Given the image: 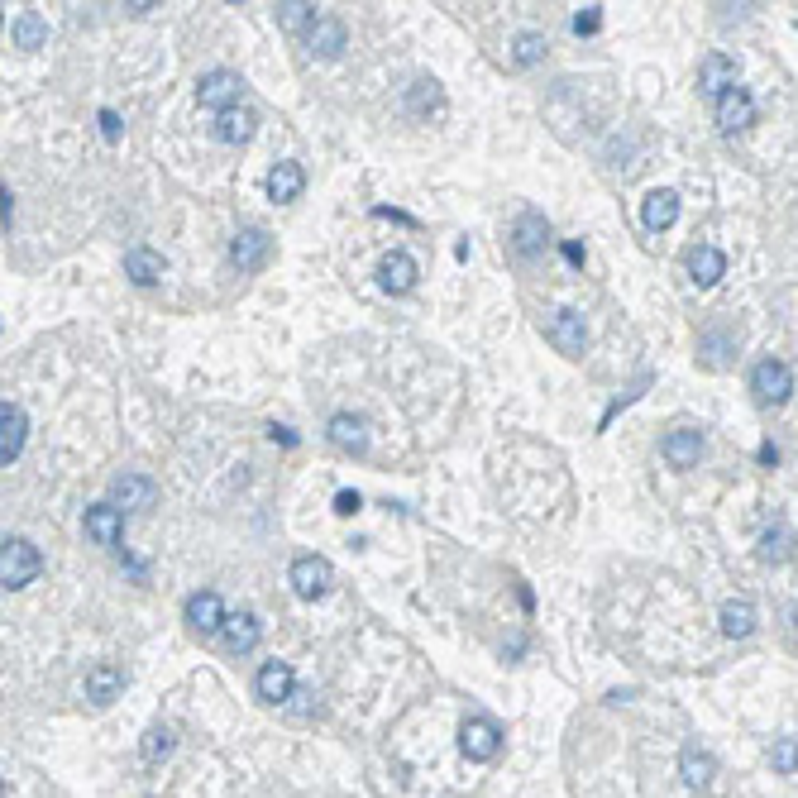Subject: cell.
Listing matches in <instances>:
<instances>
[{
	"instance_id": "cell-1",
	"label": "cell",
	"mask_w": 798,
	"mask_h": 798,
	"mask_svg": "<svg viewBox=\"0 0 798 798\" xmlns=\"http://www.w3.org/2000/svg\"><path fill=\"white\" fill-rule=\"evenodd\" d=\"M39 569H44V560H39V550H34L29 540H24V536H5V550H0V583H5L10 593L39 579Z\"/></svg>"
},
{
	"instance_id": "cell-2",
	"label": "cell",
	"mask_w": 798,
	"mask_h": 798,
	"mask_svg": "<svg viewBox=\"0 0 798 798\" xmlns=\"http://www.w3.org/2000/svg\"><path fill=\"white\" fill-rule=\"evenodd\" d=\"M196 96H201V106H206V110L225 115V110L244 106V82H239V72H225V67H216V72H206V77H201Z\"/></svg>"
},
{
	"instance_id": "cell-3",
	"label": "cell",
	"mask_w": 798,
	"mask_h": 798,
	"mask_svg": "<svg viewBox=\"0 0 798 798\" xmlns=\"http://www.w3.org/2000/svg\"><path fill=\"white\" fill-rule=\"evenodd\" d=\"M751 392H755V402H765V407L789 402V392H794V373H789V364H779V359H760L755 373H751Z\"/></svg>"
},
{
	"instance_id": "cell-4",
	"label": "cell",
	"mask_w": 798,
	"mask_h": 798,
	"mask_svg": "<svg viewBox=\"0 0 798 798\" xmlns=\"http://www.w3.org/2000/svg\"><path fill=\"white\" fill-rule=\"evenodd\" d=\"M545 340L560 349V354H569V359H579L583 345H588V330H583V316L579 311H569V306H560V311H550L545 316Z\"/></svg>"
},
{
	"instance_id": "cell-5",
	"label": "cell",
	"mask_w": 798,
	"mask_h": 798,
	"mask_svg": "<svg viewBox=\"0 0 798 798\" xmlns=\"http://www.w3.org/2000/svg\"><path fill=\"white\" fill-rule=\"evenodd\" d=\"M330 579H335V569H330V560H321V555H302V560L292 564V574H287L292 593L306 598V603L325 598V593H330Z\"/></svg>"
},
{
	"instance_id": "cell-6",
	"label": "cell",
	"mask_w": 798,
	"mask_h": 798,
	"mask_svg": "<svg viewBox=\"0 0 798 798\" xmlns=\"http://www.w3.org/2000/svg\"><path fill=\"white\" fill-rule=\"evenodd\" d=\"M268 254H273V239H268V230H259V225H249V230H239V235L230 239V259H235L239 273H259L263 263H268Z\"/></svg>"
},
{
	"instance_id": "cell-7",
	"label": "cell",
	"mask_w": 798,
	"mask_h": 798,
	"mask_svg": "<svg viewBox=\"0 0 798 798\" xmlns=\"http://www.w3.org/2000/svg\"><path fill=\"white\" fill-rule=\"evenodd\" d=\"M732 87H736V63L727 58V53H708V58L698 63V91H703L712 106H717V101H722Z\"/></svg>"
},
{
	"instance_id": "cell-8",
	"label": "cell",
	"mask_w": 798,
	"mask_h": 798,
	"mask_svg": "<svg viewBox=\"0 0 798 798\" xmlns=\"http://www.w3.org/2000/svg\"><path fill=\"white\" fill-rule=\"evenodd\" d=\"M459 746L469 760H493L497 746H502V732H497L493 717H469L464 727H459Z\"/></svg>"
},
{
	"instance_id": "cell-9",
	"label": "cell",
	"mask_w": 798,
	"mask_h": 798,
	"mask_svg": "<svg viewBox=\"0 0 798 798\" xmlns=\"http://www.w3.org/2000/svg\"><path fill=\"white\" fill-rule=\"evenodd\" d=\"M746 125H755V101L746 87H732L717 101V130L722 134H741Z\"/></svg>"
},
{
	"instance_id": "cell-10",
	"label": "cell",
	"mask_w": 798,
	"mask_h": 798,
	"mask_svg": "<svg viewBox=\"0 0 798 798\" xmlns=\"http://www.w3.org/2000/svg\"><path fill=\"white\" fill-rule=\"evenodd\" d=\"M187 622H192V631H201V636H216V631H225V603H220V593H192L187 598Z\"/></svg>"
},
{
	"instance_id": "cell-11",
	"label": "cell",
	"mask_w": 798,
	"mask_h": 798,
	"mask_svg": "<svg viewBox=\"0 0 798 798\" xmlns=\"http://www.w3.org/2000/svg\"><path fill=\"white\" fill-rule=\"evenodd\" d=\"M24 440H29V416H24V407L5 402V407H0V459H5V464L20 459Z\"/></svg>"
},
{
	"instance_id": "cell-12",
	"label": "cell",
	"mask_w": 798,
	"mask_h": 798,
	"mask_svg": "<svg viewBox=\"0 0 798 798\" xmlns=\"http://www.w3.org/2000/svg\"><path fill=\"white\" fill-rule=\"evenodd\" d=\"M292 689H297V674H292L287 660H268V665L259 669V698L263 703H287Z\"/></svg>"
},
{
	"instance_id": "cell-13",
	"label": "cell",
	"mask_w": 798,
	"mask_h": 798,
	"mask_svg": "<svg viewBox=\"0 0 798 798\" xmlns=\"http://www.w3.org/2000/svg\"><path fill=\"white\" fill-rule=\"evenodd\" d=\"M120 531H125V512L115 502H101V507H87V536L96 545H120Z\"/></svg>"
},
{
	"instance_id": "cell-14",
	"label": "cell",
	"mask_w": 798,
	"mask_h": 798,
	"mask_svg": "<svg viewBox=\"0 0 798 798\" xmlns=\"http://www.w3.org/2000/svg\"><path fill=\"white\" fill-rule=\"evenodd\" d=\"M679 775H684V784H689L693 794H708L712 775H717V760H712L708 751H698V746H684V755H679Z\"/></svg>"
},
{
	"instance_id": "cell-15",
	"label": "cell",
	"mask_w": 798,
	"mask_h": 798,
	"mask_svg": "<svg viewBox=\"0 0 798 798\" xmlns=\"http://www.w3.org/2000/svg\"><path fill=\"white\" fill-rule=\"evenodd\" d=\"M254 130H259V115H254L249 106H235V110H225V115H216V139H220V144H249Z\"/></svg>"
},
{
	"instance_id": "cell-16",
	"label": "cell",
	"mask_w": 798,
	"mask_h": 798,
	"mask_svg": "<svg viewBox=\"0 0 798 798\" xmlns=\"http://www.w3.org/2000/svg\"><path fill=\"white\" fill-rule=\"evenodd\" d=\"M306 44H311L316 58H340V53H345V24L335 20V15H321V20L311 24Z\"/></svg>"
},
{
	"instance_id": "cell-17",
	"label": "cell",
	"mask_w": 798,
	"mask_h": 798,
	"mask_svg": "<svg viewBox=\"0 0 798 798\" xmlns=\"http://www.w3.org/2000/svg\"><path fill=\"white\" fill-rule=\"evenodd\" d=\"M689 273L698 287H717V282L727 278V254L722 249H712V244H698L689 254Z\"/></svg>"
},
{
	"instance_id": "cell-18",
	"label": "cell",
	"mask_w": 798,
	"mask_h": 798,
	"mask_svg": "<svg viewBox=\"0 0 798 798\" xmlns=\"http://www.w3.org/2000/svg\"><path fill=\"white\" fill-rule=\"evenodd\" d=\"M120 689H125V674L115 665H91L87 669V698L96 703V708H110L115 698H120Z\"/></svg>"
},
{
	"instance_id": "cell-19",
	"label": "cell",
	"mask_w": 798,
	"mask_h": 798,
	"mask_svg": "<svg viewBox=\"0 0 798 798\" xmlns=\"http://www.w3.org/2000/svg\"><path fill=\"white\" fill-rule=\"evenodd\" d=\"M660 454L669 459V469H693L698 464V454H703V435L698 431H669Z\"/></svg>"
},
{
	"instance_id": "cell-20",
	"label": "cell",
	"mask_w": 798,
	"mask_h": 798,
	"mask_svg": "<svg viewBox=\"0 0 798 798\" xmlns=\"http://www.w3.org/2000/svg\"><path fill=\"white\" fill-rule=\"evenodd\" d=\"M545 239H550V225H545V216H536V211L517 216V225H512V244H517V254L536 259L540 249H545Z\"/></svg>"
},
{
	"instance_id": "cell-21",
	"label": "cell",
	"mask_w": 798,
	"mask_h": 798,
	"mask_svg": "<svg viewBox=\"0 0 798 798\" xmlns=\"http://www.w3.org/2000/svg\"><path fill=\"white\" fill-rule=\"evenodd\" d=\"M378 282H383V292H392V297L411 292V287H416V259H411V254H388L383 268H378Z\"/></svg>"
},
{
	"instance_id": "cell-22",
	"label": "cell",
	"mask_w": 798,
	"mask_h": 798,
	"mask_svg": "<svg viewBox=\"0 0 798 798\" xmlns=\"http://www.w3.org/2000/svg\"><path fill=\"white\" fill-rule=\"evenodd\" d=\"M330 440H335V445H340L345 454H364V450H368V426H364V416H349V411L330 416Z\"/></svg>"
},
{
	"instance_id": "cell-23",
	"label": "cell",
	"mask_w": 798,
	"mask_h": 798,
	"mask_svg": "<svg viewBox=\"0 0 798 798\" xmlns=\"http://www.w3.org/2000/svg\"><path fill=\"white\" fill-rule=\"evenodd\" d=\"M110 497H115V507L125 512H139V507H153V497H158V488H153L149 478H139V474H125V478H115V488H110Z\"/></svg>"
},
{
	"instance_id": "cell-24",
	"label": "cell",
	"mask_w": 798,
	"mask_h": 798,
	"mask_svg": "<svg viewBox=\"0 0 798 798\" xmlns=\"http://www.w3.org/2000/svg\"><path fill=\"white\" fill-rule=\"evenodd\" d=\"M125 278H134L139 287H153V282L163 278V254H153L149 244H134L130 254H125Z\"/></svg>"
},
{
	"instance_id": "cell-25",
	"label": "cell",
	"mask_w": 798,
	"mask_h": 798,
	"mask_svg": "<svg viewBox=\"0 0 798 798\" xmlns=\"http://www.w3.org/2000/svg\"><path fill=\"white\" fill-rule=\"evenodd\" d=\"M641 220H646L650 235L669 230V225L679 220V196H674V192H650V196H646V206H641Z\"/></svg>"
},
{
	"instance_id": "cell-26",
	"label": "cell",
	"mask_w": 798,
	"mask_h": 798,
	"mask_svg": "<svg viewBox=\"0 0 798 798\" xmlns=\"http://www.w3.org/2000/svg\"><path fill=\"white\" fill-rule=\"evenodd\" d=\"M302 187H306L302 163H278V168L268 173V196H273V201H297Z\"/></svg>"
},
{
	"instance_id": "cell-27",
	"label": "cell",
	"mask_w": 798,
	"mask_h": 798,
	"mask_svg": "<svg viewBox=\"0 0 798 798\" xmlns=\"http://www.w3.org/2000/svg\"><path fill=\"white\" fill-rule=\"evenodd\" d=\"M225 636H230V646H235L239 655H249V650L259 646L263 622L254 617V612H230V622H225Z\"/></svg>"
},
{
	"instance_id": "cell-28",
	"label": "cell",
	"mask_w": 798,
	"mask_h": 798,
	"mask_svg": "<svg viewBox=\"0 0 798 798\" xmlns=\"http://www.w3.org/2000/svg\"><path fill=\"white\" fill-rule=\"evenodd\" d=\"M751 631H755V603H751V598H732V603H722V636L741 641V636H751Z\"/></svg>"
},
{
	"instance_id": "cell-29",
	"label": "cell",
	"mask_w": 798,
	"mask_h": 798,
	"mask_svg": "<svg viewBox=\"0 0 798 798\" xmlns=\"http://www.w3.org/2000/svg\"><path fill=\"white\" fill-rule=\"evenodd\" d=\"M10 34H15V48H24V53H34V48L48 44V24L34 15V10H24L20 20L10 24Z\"/></svg>"
},
{
	"instance_id": "cell-30",
	"label": "cell",
	"mask_w": 798,
	"mask_h": 798,
	"mask_svg": "<svg viewBox=\"0 0 798 798\" xmlns=\"http://www.w3.org/2000/svg\"><path fill=\"white\" fill-rule=\"evenodd\" d=\"M789 555H794V531H789V526H770V531L760 536V560L784 564Z\"/></svg>"
},
{
	"instance_id": "cell-31",
	"label": "cell",
	"mask_w": 798,
	"mask_h": 798,
	"mask_svg": "<svg viewBox=\"0 0 798 798\" xmlns=\"http://www.w3.org/2000/svg\"><path fill=\"white\" fill-rule=\"evenodd\" d=\"M321 15H316V5H306V0H282L278 5V24L287 29V34H297V29H306V24H316Z\"/></svg>"
},
{
	"instance_id": "cell-32",
	"label": "cell",
	"mask_w": 798,
	"mask_h": 798,
	"mask_svg": "<svg viewBox=\"0 0 798 798\" xmlns=\"http://www.w3.org/2000/svg\"><path fill=\"white\" fill-rule=\"evenodd\" d=\"M407 106H411V115H426V110H440L445 101H440V87H435L431 77H421V82H411Z\"/></svg>"
},
{
	"instance_id": "cell-33",
	"label": "cell",
	"mask_w": 798,
	"mask_h": 798,
	"mask_svg": "<svg viewBox=\"0 0 798 798\" xmlns=\"http://www.w3.org/2000/svg\"><path fill=\"white\" fill-rule=\"evenodd\" d=\"M540 58H545V39H540V34H531V29H526V34H517V44H512V63H517V67H536Z\"/></svg>"
},
{
	"instance_id": "cell-34",
	"label": "cell",
	"mask_w": 798,
	"mask_h": 798,
	"mask_svg": "<svg viewBox=\"0 0 798 798\" xmlns=\"http://www.w3.org/2000/svg\"><path fill=\"white\" fill-rule=\"evenodd\" d=\"M139 751H144V760H149V765H158L163 755H173V727H149Z\"/></svg>"
},
{
	"instance_id": "cell-35",
	"label": "cell",
	"mask_w": 798,
	"mask_h": 798,
	"mask_svg": "<svg viewBox=\"0 0 798 798\" xmlns=\"http://www.w3.org/2000/svg\"><path fill=\"white\" fill-rule=\"evenodd\" d=\"M770 760H775L779 775H794V770H798V736H779L775 751H770Z\"/></svg>"
},
{
	"instance_id": "cell-36",
	"label": "cell",
	"mask_w": 798,
	"mask_h": 798,
	"mask_svg": "<svg viewBox=\"0 0 798 798\" xmlns=\"http://www.w3.org/2000/svg\"><path fill=\"white\" fill-rule=\"evenodd\" d=\"M598 24H603V5H583L574 15V34H598Z\"/></svg>"
},
{
	"instance_id": "cell-37",
	"label": "cell",
	"mask_w": 798,
	"mask_h": 798,
	"mask_svg": "<svg viewBox=\"0 0 798 798\" xmlns=\"http://www.w3.org/2000/svg\"><path fill=\"white\" fill-rule=\"evenodd\" d=\"M359 507H364V497L359 493H335V512H340V517H354V512H359Z\"/></svg>"
},
{
	"instance_id": "cell-38",
	"label": "cell",
	"mask_w": 798,
	"mask_h": 798,
	"mask_svg": "<svg viewBox=\"0 0 798 798\" xmlns=\"http://www.w3.org/2000/svg\"><path fill=\"white\" fill-rule=\"evenodd\" d=\"M101 134H106L110 144L120 139V115H115V110H101Z\"/></svg>"
},
{
	"instance_id": "cell-39",
	"label": "cell",
	"mask_w": 798,
	"mask_h": 798,
	"mask_svg": "<svg viewBox=\"0 0 798 798\" xmlns=\"http://www.w3.org/2000/svg\"><path fill=\"white\" fill-rule=\"evenodd\" d=\"M268 435H273V440H282V445H297V431H287V426H273Z\"/></svg>"
},
{
	"instance_id": "cell-40",
	"label": "cell",
	"mask_w": 798,
	"mask_h": 798,
	"mask_svg": "<svg viewBox=\"0 0 798 798\" xmlns=\"http://www.w3.org/2000/svg\"><path fill=\"white\" fill-rule=\"evenodd\" d=\"M564 259H569V263H583V244H574V239H569V244H564Z\"/></svg>"
},
{
	"instance_id": "cell-41",
	"label": "cell",
	"mask_w": 798,
	"mask_h": 798,
	"mask_svg": "<svg viewBox=\"0 0 798 798\" xmlns=\"http://www.w3.org/2000/svg\"><path fill=\"white\" fill-rule=\"evenodd\" d=\"M794 626H798V607H794Z\"/></svg>"
}]
</instances>
